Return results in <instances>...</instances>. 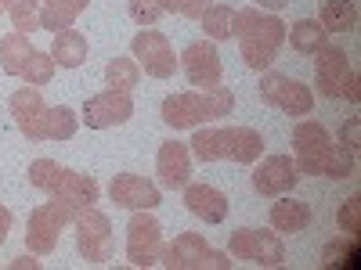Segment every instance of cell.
Listing matches in <instances>:
<instances>
[{
	"mask_svg": "<svg viewBox=\"0 0 361 270\" xmlns=\"http://www.w3.org/2000/svg\"><path fill=\"white\" fill-rule=\"evenodd\" d=\"M286 22L275 15H264L260 8H243L231 18V37L238 40V54L250 69H267L275 62L279 47L286 44Z\"/></svg>",
	"mask_w": 361,
	"mask_h": 270,
	"instance_id": "1",
	"label": "cell"
},
{
	"mask_svg": "<svg viewBox=\"0 0 361 270\" xmlns=\"http://www.w3.org/2000/svg\"><path fill=\"white\" fill-rule=\"evenodd\" d=\"M235 108V94L228 86H209V90H180V94H166L163 98V123L173 130H195L202 123L231 115Z\"/></svg>",
	"mask_w": 361,
	"mask_h": 270,
	"instance_id": "2",
	"label": "cell"
},
{
	"mask_svg": "<svg viewBox=\"0 0 361 270\" xmlns=\"http://www.w3.org/2000/svg\"><path fill=\"white\" fill-rule=\"evenodd\" d=\"M76 202H66V198H51V202H40L33 213H29V224H25V245L33 256H51L58 249V238H62V227L73 224L80 217Z\"/></svg>",
	"mask_w": 361,
	"mask_h": 270,
	"instance_id": "3",
	"label": "cell"
},
{
	"mask_svg": "<svg viewBox=\"0 0 361 270\" xmlns=\"http://www.w3.org/2000/svg\"><path fill=\"white\" fill-rule=\"evenodd\" d=\"M333 137H329V130L322 123H314V119H304V123H296L293 130V152H296V169L300 176H322L325 173V162L329 155H333Z\"/></svg>",
	"mask_w": 361,
	"mask_h": 270,
	"instance_id": "4",
	"label": "cell"
},
{
	"mask_svg": "<svg viewBox=\"0 0 361 270\" xmlns=\"http://www.w3.org/2000/svg\"><path fill=\"white\" fill-rule=\"evenodd\" d=\"M318 58H314V79H318V90L325 98H350V101H357L361 94H357V76H354V69H350V62H347V54L340 51V47H322V51H314Z\"/></svg>",
	"mask_w": 361,
	"mask_h": 270,
	"instance_id": "5",
	"label": "cell"
},
{
	"mask_svg": "<svg viewBox=\"0 0 361 270\" xmlns=\"http://www.w3.org/2000/svg\"><path fill=\"white\" fill-rule=\"evenodd\" d=\"M76 227V249L87 263H109L112 259V220L94 205H83L80 217L73 220Z\"/></svg>",
	"mask_w": 361,
	"mask_h": 270,
	"instance_id": "6",
	"label": "cell"
},
{
	"mask_svg": "<svg viewBox=\"0 0 361 270\" xmlns=\"http://www.w3.org/2000/svg\"><path fill=\"white\" fill-rule=\"evenodd\" d=\"M130 54H134V62L145 69V76H152V79H170L173 69H177L173 44L166 40V33H159V29H152V25L141 29V33H134Z\"/></svg>",
	"mask_w": 361,
	"mask_h": 270,
	"instance_id": "7",
	"label": "cell"
},
{
	"mask_svg": "<svg viewBox=\"0 0 361 270\" xmlns=\"http://www.w3.org/2000/svg\"><path fill=\"white\" fill-rule=\"evenodd\" d=\"M163 252V224L152 217V209H137L127 224V259L134 266H156Z\"/></svg>",
	"mask_w": 361,
	"mask_h": 270,
	"instance_id": "8",
	"label": "cell"
},
{
	"mask_svg": "<svg viewBox=\"0 0 361 270\" xmlns=\"http://www.w3.org/2000/svg\"><path fill=\"white\" fill-rule=\"evenodd\" d=\"M260 98H264L267 105L282 108L286 115H311V108H314L311 86H304L300 79H289V76H282V72H264V79H260Z\"/></svg>",
	"mask_w": 361,
	"mask_h": 270,
	"instance_id": "9",
	"label": "cell"
},
{
	"mask_svg": "<svg viewBox=\"0 0 361 270\" xmlns=\"http://www.w3.org/2000/svg\"><path fill=\"white\" fill-rule=\"evenodd\" d=\"M134 115V98L130 90H102V94L83 101V123L90 130H109V127H123Z\"/></svg>",
	"mask_w": 361,
	"mask_h": 270,
	"instance_id": "10",
	"label": "cell"
},
{
	"mask_svg": "<svg viewBox=\"0 0 361 270\" xmlns=\"http://www.w3.org/2000/svg\"><path fill=\"white\" fill-rule=\"evenodd\" d=\"M109 198L116 205H123V209H156L163 202V191L156 180H148V176H137V173H116L112 176V184H109Z\"/></svg>",
	"mask_w": 361,
	"mask_h": 270,
	"instance_id": "11",
	"label": "cell"
},
{
	"mask_svg": "<svg viewBox=\"0 0 361 270\" xmlns=\"http://www.w3.org/2000/svg\"><path fill=\"white\" fill-rule=\"evenodd\" d=\"M180 65H185V76L192 86L199 90H209L224 79V65H221V54L214 47V40H199L192 44L185 54H180Z\"/></svg>",
	"mask_w": 361,
	"mask_h": 270,
	"instance_id": "12",
	"label": "cell"
},
{
	"mask_svg": "<svg viewBox=\"0 0 361 270\" xmlns=\"http://www.w3.org/2000/svg\"><path fill=\"white\" fill-rule=\"evenodd\" d=\"M209 252H214V249L206 245V238H202V234L185 231V234H177L173 242H163L159 263L170 266V270H206Z\"/></svg>",
	"mask_w": 361,
	"mask_h": 270,
	"instance_id": "13",
	"label": "cell"
},
{
	"mask_svg": "<svg viewBox=\"0 0 361 270\" xmlns=\"http://www.w3.org/2000/svg\"><path fill=\"white\" fill-rule=\"evenodd\" d=\"M300 180V169L289 155H267L257 169H253V188L257 195L264 198H279V195H289Z\"/></svg>",
	"mask_w": 361,
	"mask_h": 270,
	"instance_id": "14",
	"label": "cell"
},
{
	"mask_svg": "<svg viewBox=\"0 0 361 270\" xmlns=\"http://www.w3.org/2000/svg\"><path fill=\"white\" fill-rule=\"evenodd\" d=\"M11 115H15V127L22 130V137L29 141H47L44 137V119H47V105L40 98V86H22L11 94L8 101Z\"/></svg>",
	"mask_w": 361,
	"mask_h": 270,
	"instance_id": "15",
	"label": "cell"
},
{
	"mask_svg": "<svg viewBox=\"0 0 361 270\" xmlns=\"http://www.w3.org/2000/svg\"><path fill=\"white\" fill-rule=\"evenodd\" d=\"M44 195H47V198H66V202H76V205H94L98 195H102V188H98L94 176L76 173V169H69V166H58Z\"/></svg>",
	"mask_w": 361,
	"mask_h": 270,
	"instance_id": "16",
	"label": "cell"
},
{
	"mask_svg": "<svg viewBox=\"0 0 361 270\" xmlns=\"http://www.w3.org/2000/svg\"><path fill=\"white\" fill-rule=\"evenodd\" d=\"M156 173L163 188H185L192 180V148L180 141H163L156 155Z\"/></svg>",
	"mask_w": 361,
	"mask_h": 270,
	"instance_id": "17",
	"label": "cell"
},
{
	"mask_svg": "<svg viewBox=\"0 0 361 270\" xmlns=\"http://www.w3.org/2000/svg\"><path fill=\"white\" fill-rule=\"evenodd\" d=\"M185 205L202 224H224L228 220V195L209 184H185Z\"/></svg>",
	"mask_w": 361,
	"mask_h": 270,
	"instance_id": "18",
	"label": "cell"
},
{
	"mask_svg": "<svg viewBox=\"0 0 361 270\" xmlns=\"http://www.w3.org/2000/svg\"><path fill=\"white\" fill-rule=\"evenodd\" d=\"M221 141H224V159L231 162H257L264 152V137L253 127H221Z\"/></svg>",
	"mask_w": 361,
	"mask_h": 270,
	"instance_id": "19",
	"label": "cell"
},
{
	"mask_svg": "<svg viewBox=\"0 0 361 270\" xmlns=\"http://www.w3.org/2000/svg\"><path fill=\"white\" fill-rule=\"evenodd\" d=\"M271 227L282 231V234H300L311 227V205L307 202H296L289 195H279V202L271 205Z\"/></svg>",
	"mask_w": 361,
	"mask_h": 270,
	"instance_id": "20",
	"label": "cell"
},
{
	"mask_svg": "<svg viewBox=\"0 0 361 270\" xmlns=\"http://www.w3.org/2000/svg\"><path fill=\"white\" fill-rule=\"evenodd\" d=\"M51 58H54V65H62V69H80L87 62V37L73 25L58 29L54 44H51Z\"/></svg>",
	"mask_w": 361,
	"mask_h": 270,
	"instance_id": "21",
	"label": "cell"
},
{
	"mask_svg": "<svg viewBox=\"0 0 361 270\" xmlns=\"http://www.w3.org/2000/svg\"><path fill=\"white\" fill-rule=\"evenodd\" d=\"M87 4H90V0H44V8H40V29H51V33L69 29L87 11Z\"/></svg>",
	"mask_w": 361,
	"mask_h": 270,
	"instance_id": "22",
	"label": "cell"
},
{
	"mask_svg": "<svg viewBox=\"0 0 361 270\" xmlns=\"http://www.w3.org/2000/svg\"><path fill=\"white\" fill-rule=\"evenodd\" d=\"M29 54H33V47H29V37L25 33H18V29H15V33L0 37V69H4L8 76H22Z\"/></svg>",
	"mask_w": 361,
	"mask_h": 270,
	"instance_id": "23",
	"label": "cell"
},
{
	"mask_svg": "<svg viewBox=\"0 0 361 270\" xmlns=\"http://www.w3.org/2000/svg\"><path fill=\"white\" fill-rule=\"evenodd\" d=\"M318 25L325 29V33H350V29L357 25V8L350 4V0H329V4L322 8Z\"/></svg>",
	"mask_w": 361,
	"mask_h": 270,
	"instance_id": "24",
	"label": "cell"
},
{
	"mask_svg": "<svg viewBox=\"0 0 361 270\" xmlns=\"http://www.w3.org/2000/svg\"><path fill=\"white\" fill-rule=\"evenodd\" d=\"M286 37H289V44H293V51H300V54H314V51H322L325 47V29L314 22V18H300L293 29H286Z\"/></svg>",
	"mask_w": 361,
	"mask_h": 270,
	"instance_id": "25",
	"label": "cell"
},
{
	"mask_svg": "<svg viewBox=\"0 0 361 270\" xmlns=\"http://www.w3.org/2000/svg\"><path fill=\"white\" fill-rule=\"evenodd\" d=\"M76 130H80V119L69 105H51L47 108V119H44V137L47 141H69V137H76Z\"/></svg>",
	"mask_w": 361,
	"mask_h": 270,
	"instance_id": "26",
	"label": "cell"
},
{
	"mask_svg": "<svg viewBox=\"0 0 361 270\" xmlns=\"http://www.w3.org/2000/svg\"><path fill=\"white\" fill-rule=\"evenodd\" d=\"M192 159L199 162H221L224 159V141H221V127H195V137L188 141Z\"/></svg>",
	"mask_w": 361,
	"mask_h": 270,
	"instance_id": "27",
	"label": "cell"
},
{
	"mask_svg": "<svg viewBox=\"0 0 361 270\" xmlns=\"http://www.w3.org/2000/svg\"><path fill=\"white\" fill-rule=\"evenodd\" d=\"M105 83L112 90H134L141 83V65L134 62V54H119L105 65Z\"/></svg>",
	"mask_w": 361,
	"mask_h": 270,
	"instance_id": "28",
	"label": "cell"
},
{
	"mask_svg": "<svg viewBox=\"0 0 361 270\" xmlns=\"http://www.w3.org/2000/svg\"><path fill=\"white\" fill-rule=\"evenodd\" d=\"M231 18H235L231 4H209V8L199 15L202 33H206L209 40H231Z\"/></svg>",
	"mask_w": 361,
	"mask_h": 270,
	"instance_id": "29",
	"label": "cell"
},
{
	"mask_svg": "<svg viewBox=\"0 0 361 270\" xmlns=\"http://www.w3.org/2000/svg\"><path fill=\"white\" fill-rule=\"evenodd\" d=\"M4 11L11 15L18 33H37L40 29V0H4Z\"/></svg>",
	"mask_w": 361,
	"mask_h": 270,
	"instance_id": "30",
	"label": "cell"
},
{
	"mask_svg": "<svg viewBox=\"0 0 361 270\" xmlns=\"http://www.w3.org/2000/svg\"><path fill=\"white\" fill-rule=\"evenodd\" d=\"M51 76H54V58H51V51H37V47H33V54H29V62H25V69H22L18 79H22L25 86H47Z\"/></svg>",
	"mask_w": 361,
	"mask_h": 270,
	"instance_id": "31",
	"label": "cell"
},
{
	"mask_svg": "<svg viewBox=\"0 0 361 270\" xmlns=\"http://www.w3.org/2000/svg\"><path fill=\"white\" fill-rule=\"evenodd\" d=\"M357 238H350V242H347V234L343 238H336V242H329L325 245V252H322V263L329 266V270H340V266H357Z\"/></svg>",
	"mask_w": 361,
	"mask_h": 270,
	"instance_id": "32",
	"label": "cell"
},
{
	"mask_svg": "<svg viewBox=\"0 0 361 270\" xmlns=\"http://www.w3.org/2000/svg\"><path fill=\"white\" fill-rule=\"evenodd\" d=\"M257 266H282L286 263V245L275 231H257V252H253Z\"/></svg>",
	"mask_w": 361,
	"mask_h": 270,
	"instance_id": "33",
	"label": "cell"
},
{
	"mask_svg": "<svg viewBox=\"0 0 361 270\" xmlns=\"http://www.w3.org/2000/svg\"><path fill=\"white\" fill-rule=\"evenodd\" d=\"M350 173H354V152H350V148H343V144H336L333 155H329V162H325V173H322V176H329V180H347Z\"/></svg>",
	"mask_w": 361,
	"mask_h": 270,
	"instance_id": "34",
	"label": "cell"
},
{
	"mask_svg": "<svg viewBox=\"0 0 361 270\" xmlns=\"http://www.w3.org/2000/svg\"><path fill=\"white\" fill-rule=\"evenodd\" d=\"M166 15V8H163V0H130V18L137 22V25H156L159 18Z\"/></svg>",
	"mask_w": 361,
	"mask_h": 270,
	"instance_id": "35",
	"label": "cell"
},
{
	"mask_svg": "<svg viewBox=\"0 0 361 270\" xmlns=\"http://www.w3.org/2000/svg\"><path fill=\"white\" fill-rule=\"evenodd\" d=\"M361 198L354 195V198H347L343 205H340V213H336V224H340V231L347 234V238H357L361 234V205H357Z\"/></svg>",
	"mask_w": 361,
	"mask_h": 270,
	"instance_id": "36",
	"label": "cell"
},
{
	"mask_svg": "<svg viewBox=\"0 0 361 270\" xmlns=\"http://www.w3.org/2000/svg\"><path fill=\"white\" fill-rule=\"evenodd\" d=\"M228 249H231V256H235V259H250V263H253V252H257V231H253V227L235 231Z\"/></svg>",
	"mask_w": 361,
	"mask_h": 270,
	"instance_id": "37",
	"label": "cell"
},
{
	"mask_svg": "<svg viewBox=\"0 0 361 270\" xmlns=\"http://www.w3.org/2000/svg\"><path fill=\"white\" fill-rule=\"evenodd\" d=\"M54 169H58V162H54V159H37L33 166H29V184L40 188V191H47V184H51Z\"/></svg>",
	"mask_w": 361,
	"mask_h": 270,
	"instance_id": "38",
	"label": "cell"
},
{
	"mask_svg": "<svg viewBox=\"0 0 361 270\" xmlns=\"http://www.w3.org/2000/svg\"><path fill=\"white\" fill-rule=\"evenodd\" d=\"M163 8L173 15H185V18H199L209 8V0H163Z\"/></svg>",
	"mask_w": 361,
	"mask_h": 270,
	"instance_id": "39",
	"label": "cell"
},
{
	"mask_svg": "<svg viewBox=\"0 0 361 270\" xmlns=\"http://www.w3.org/2000/svg\"><path fill=\"white\" fill-rule=\"evenodd\" d=\"M340 144L350 148V152H357V144H361V119H347V123L340 127Z\"/></svg>",
	"mask_w": 361,
	"mask_h": 270,
	"instance_id": "40",
	"label": "cell"
},
{
	"mask_svg": "<svg viewBox=\"0 0 361 270\" xmlns=\"http://www.w3.org/2000/svg\"><path fill=\"white\" fill-rule=\"evenodd\" d=\"M8 231H11V209H8V205H0V245H4Z\"/></svg>",
	"mask_w": 361,
	"mask_h": 270,
	"instance_id": "41",
	"label": "cell"
},
{
	"mask_svg": "<svg viewBox=\"0 0 361 270\" xmlns=\"http://www.w3.org/2000/svg\"><path fill=\"white\" fill-rule=\"evenodd\" d=\"M11 266H15V270H22V266H29V270H40V259H33V256H18Z\"/></svg>",
	"mask_w": 361,
	"mask_h": 270,
	"instance_id": "42",
	"label": "cell"
},
{
	"mask_svg": "<svg viewBox=\"0 0 361 270\" xmlns=\"http://www.w3.org/2000/svg\"><path fill=\"white\" fill-rule=\"evenodd\" d=\"M257 4H260V8H267V11H282V8L289 4V0H257Z\"/></svg>",
	"mask_w": 361,
	"mask_h": 270,
	"instance_id": "43",
	"label": "cell"
},
{
	"mask_svg": "<svg viewBox=\"0 0 361 270\" xmlns=\"http://www.w3.org/2000/svg\"><path fill=\"white\" fill-rule=\"evenodd\" d=\"M0 11H4V0H0Z\"/></svg>",
	"mask_w": 361,
	"mask_h": 270,
	"instance_id": "44",
	"label": "cell"
}]
</instances>
